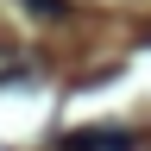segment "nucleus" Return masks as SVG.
<instances>
[{
    "mask_svg": "<svg viewBox=\"0 0 151 151\" xmlns=\"http://www.w3.org/2000/svg\"><path fill=\"white\" fill-rule=\"evenodd\" d=\"M25 6H32V13H44V19H63V13H69V0H25Z\"/></svg>",
    "mask_w": 151,
    "mask_h": 151,
    "instance_id": "f03ea898",
    "label": "nucleus"
},
{
    "mask_svg": "<svg viewBox=\"0 0 151 151\" xmlns=\"http://www.w3.org/2000/svg\"><path fill=\"white\" fill-rule=\"evenodd\" d=\"M57 151H132L126 132H107V126H82V132H63Z\"/></svg>",
    "mask_w": 151,
    "mask_h": 151,
    "instance_id": "f257e3e1",
    "label": "nucleus"
}]
</instances>
